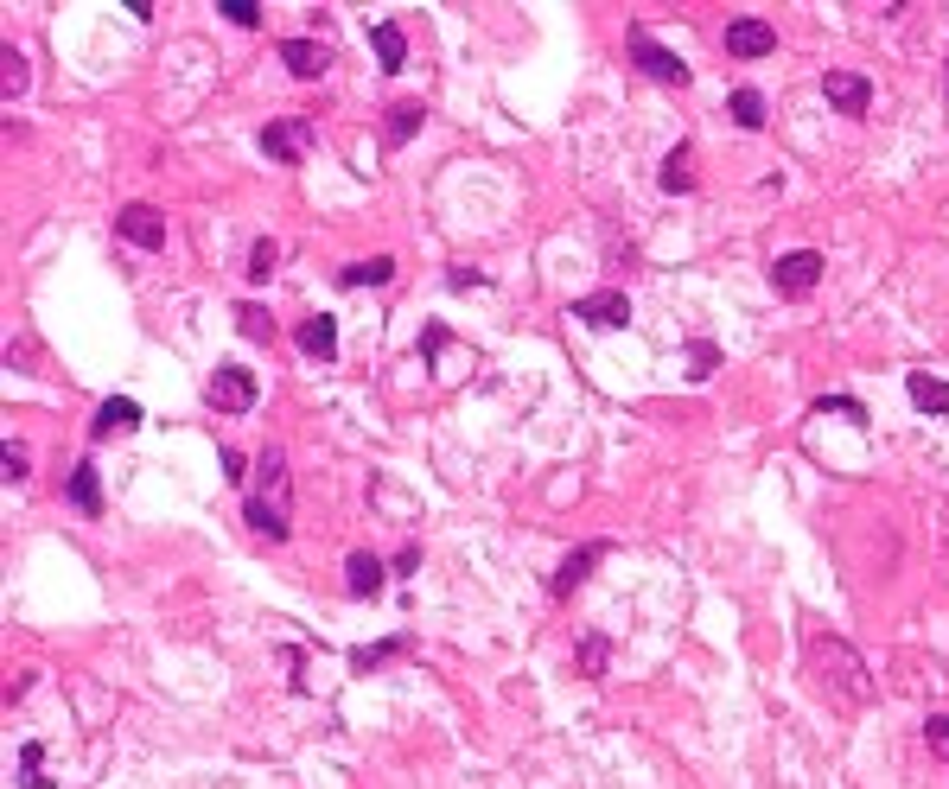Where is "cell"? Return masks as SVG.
Here are the masks:
<instances>
[{
  "mask_svg": "<svg viewBox=\"0 0 949 789\" xmlns=\"http://www.w3.org/2000/svg\"><path fill=\"white\" fill-rule=\"evenodd\" d=\"M262 484L249 490V529L268 535V541H287L293 535V478H287V452L281 446H262Z\"/></svg>",
  "mask_w": 949,
  "mask_h": 789,
  "instance_id": "cell-1",
  "label": "cell"
},
{
  "mask_svg": "<svg viewBox=\"0 0 949 789\" xmlns=\"http://www.w3.org/2000/svg\"><path fill=\"white\" fill-rule=\"evenodd\" d=\"M809 669H816L822 694L841 700V707H867V700H873V675H867V662H860L854 643H841V637H809Z\"/></svg>",
  "mask_w": 949,
  "mask_h": 789,
  "instance_id": "cell-2",
  "label": "cell"
},
{
  "mask_svg": "<svg viewBox=\"0 0 949 789\" xmlns=\"http://www.w3.org/2000/svg\"><path fill=\"white\" fill-rule=\"evenodd\" d=\"M204 395H211L217 414H249L255 395H262V382H255V370H243V363H217V376H211Z\"/></svg>",
  "mask_w": 949,
  "mask_h": 789,
  "instance_id": "cell-3",
  "label": "cell"
},
{
  "mask_svg": "<svg viewBox=\"0 0 949 789\" xmlns=\"http://www.w3.org/2000/svg\"><path fill=\"white\" fill-rule=\"evenodd\" d=\"M816 280H822V255H816V249H790V255L771 261V287H778L784 300H803V293H816Z\"/></svg>",
  "mask_w": 949,
  "mask_h": 789,
  "instance_id": "cell-4",
  "label": "cell"
},
{
  "mask_svg": "<svg viewBox=\"0 0 949 789\" xmlns=\"http://www.w3.org/2000/svg\"><path fill=\"white\" fill-rule=\"evenodd\" d=\"M631 58H637V64H644V77H657V83H676V90H682V83H688V64L676 58V51H663V45H657V39H650V32H644V26H637V32H631Z\"/></svg>",
  "mask_w": 949,
  "mask_h": 789,
  "instance_id": "cell-5",
  "label": "cell"
},
{
  "mask_svg": "<svg viewBox=\"0 0 949 789\" xmlns=\"http://www.w3.org/2000/svg\"><path fill=\"white\" fill-rule=\"evenodd\" d=\"M822 96H828V109H841V115H867L873 109V83L860 77V70H828Z\"/></svg>",
  "mask_w": 949,
  "mask_h": 789,
  "instance_id": "cell-6",
  "label": "cell"
},
{
  "mask_svg": "<svg viewBox=\"0 0 949 789\" xmlns=\"http://www.w3.org/2000/svg\"><path fill=\"white\" fill-rule=\"evenodd\" d=\"M115 236L134 242V249H166V217L153 204H128L122 217H115Z\"/></svg>",
  "mask_w": 949,
  "mask_h": 789,
  "instance_id": "cell-7",
  "label": "cell"
},
{
  "mask_svg": "<svg viewBox=\"0 0 949 789\" xmlns=\"http://www.w3.org/2000/svg\"><path fill=\"white\" fill-rule=\"evenodd\" d=\"M727 51L733 58H771V51H778V26L771 20H727Z\"/></svg>",
  "mask_w": 949,
  "mask_h": 789,
  "instance_id": "cell-8",
  "label": "cell"
},
{
  "mask_svg": "<svg viewBox=\"0 0 949 789\" xmlns=\"http://www.w3.org/2000/svg\"><path fill=\"white\" fill-rule=\"evenodd\" d=\"M574 319L599 325V331H606V325H625V319H631V300H625L618 287H606V293H586V300H574Z\"/></svg>",
  "mask_w": 949,
  "mask_h": 789,
  "instance_id": "cell-9",
  "label": "cell"
},
{
  "mask_svg": "<svg viewBox=\"0 0 949 789\" xmlns=\"http://www.w3.org/2000/svg\"><path fill=\"white\" fill-rule=\"evenodd\" d=\"M599 560H606V541H586V548H574V554H567L561 567H555V580H548V586H555V599H567V592H574V586L586 580V573L599 567Z\"/></svg>",
  "mask_w": 949,
  "mask_h": 789,
  "instance_id": "cell-10",
  "label": "cell"
},
{
  "mask_svg": "<svg viewBox=\"0 0 949 789\" xmlns=\"http://www.w3.org/2000/svg\"><path fill=\"white\" fill-rule=\"evenodd\" d=\"M306 140H313V134H306V121H274V128H262V153H268V160H281V166H293L306 153Z\"/></svg>",
  "mask_w": 949,
  "mask_h": 789,
  "instance_id": "cell-11",
  "label": "cell"
},
{
  "mask_svg": "<svg viewBox=\"0 0 949 789\" xmlns=\"http://www.w3.org/2000/svg\"><path fill=\"white\" fill-rule=\"evenodd\" d=\"M141 427V408H134L128 395H109L96 408V420H90V440H109V433H134Z\"/></svg>",
  "mask_w": 949,
  "mask_h": 789,
  "instance_id": "cell-12",
  "label": "cell"
},
{
  "mask_svg": "<svg viewBox=\"0 0 949 789\" xmlns=\"http://www.w3.org/2000/svg\"><path fill=\"white\" fill-rule=\"evenodd\" d=\"M300 350H306V357H319V363L338 357V325H332V312H313V319L300 325Z\"/></svg>",
  "mask_w": 949,
  "mask_h": 789,
  "instance_id": "cell-13",
  "label": "cell"
},
{
  "mask_svg": "<svg viewBox=\"0 0 949 789\" xmlns=\"http://www.w3.org/2000/svg\"><path fill=\"white\" fill-rule=\"evenodd\" d=\"M421 121H427V109H421V102H395V109H389V121H383V147H408V140L421 134Z\"/></svg>",
  "mask_w": 949,
  "mask_h": 789,
  "instance_id": "cell-14",
  "label": "cell"
},
{
  "mask_svg": "<svg viewBox=\"0 0 949 789\" xmlns=\"http://www.w3.org/2000/svg\"><path fill=\"white\" fill-rule=\"evenodd\" d=\"M344 573H351V580H344V586H351V599H376V592H383V560H376V554H351V560H344Z\"/></svg>",
  "mask_w": 949,
  "mask_h": 789,
  "instance_id": "cell-15",
  "label": "cell"
},
{
  "mask_svg": "<svg viewBox=\"0 0 949 789\" xmlns=\"http://www.w3.org/2000/svg\"><path fill=\"white\" fill-rule=\"evenodd\" d=\"M281 64L293 77H319L332 58H325V45H313V39H281Z\"/></svg>",
  "mask_w": 949,
  "mask_h": 789,
  "instance_id": "cell-16",
  "label": "cell"
},
{
  "mask_svg": "<svg viewBox=\"0 0 949 789\" xmlns=\"http://www.w3.org/2000/svg\"><path fill=\"white\" fill-rule=\"evenodd\" d=\"M370 45H376V58H383V70H402V58H408V39H402V26H395V20L370 26Z\"/></svg>",
  "mask_w": 949,
  "mask_h": 789,
  "instance_id": "cell-17",
  "label": "cell"
},
{
  "mask_svg": "<svg viewBox=\"0 0 949 789\" xmlns=\"http://www.w3.org/2000/svg\"><path fill=\"white\" fill-rule=\"evenodd\" d=\"M344 287H383V280H395V261L389 255H370V261H351V268L338 274Z\"/></svg>",
  "mask_w": 949,
  "mask_h": 789,
  "instance_id": "cell-18",
  "label": "cell"
},
{
  "mask_svg": "<svg viewBox=\"0 0 949 789\" xmlns=\"http://www.w3.org/2000/svg\"><path fill=\"white\" fill-rule=\"evenodd\" d=\"M911 401H918L924 414H949V382H937V376H911Z\"/></svg>",
  "mask_w": 949,
  "mask_h": 789,
  "instance_id": "cell-19",
  "label": "cell"
},
{
  "mask_svg": "<svg viewBox=\"0 0 949 789\" xmlns=\"http://www.w3.org/2000/svg\"><path fill=\"white\" fill-rule=\"evenodd\" d=\"M71 503H77V510H90V516L102 510V484H96V465H77V471H71Z\"/></svg>",
  "mask_w": 949,
  "mask_h": 789,
  "instance_id": "cell-20",
  "label": "cell"
},
{
  "mask_svg": "<svg viewBox=\"0 0 949 789\" xmlns=\"http://www.w3.org/2000/svg\"><path fill=\"white\" fill-rule=\"evenodd\" d=\"M26 77H32V70H26V58H20V51H13V45H7V51H0V96H7V102H13V96H20V90H26Z\"/></svg>",
  "mask_w": 949,
  "mask_h": 789,
  "instance_id": "cell-21",
  "label": "cell"
},
{
  "mask_svg": "<svg viewBox=\"0 0 949 789\" xmlns=\"http://www.w3.org/2000/svg\"><path fill=\"white\" fill-rule=\"evenodd\" d=\"M733 121H739V128H765V96H758V90H733Z\"/></svg>",
  "mask_w": 949,
  "mask_h": 789,
  "instance_id": "cell-22",
  "label": "cell"
},
{
  "mask_svg": "<svg viewBox=\"0 0 949 789\" xmlns=\"http://www.w3.org/2000/svg\"><path fill=\"white\" fill-rule=\"evenodd\" d=\"M663 191H695V172H688V147H676L663 160Z\"/></svg>",
  "mask_w": 949,
  "mask_h": 789,
  "instance_id": "cell-23",
  "label": "cell"
},
{
  "mask_svg": "<svg viewBox=\"0 0 949 789\" xmlns=\"http://www.w3.org/2000/svg\"><path fill=\"white\" fill-rule=\"evenodd\" d=\"M236 319H243V338H255V344H274V319L262 306H236Z\"/></svg>",
  "mask_w": 949,
  "mask_h": 789,
  "instance_id": "cell-24",
  "label": "cell"
},
{
  "mask_svg": "<svg viewBox=\"0 0 949 789\" xmlns=\"http://www.w3.org/2000/svg\"><path fill=\"white\" fill-rule=\"evenodd\" d=\"M274 261H281V242L262 236V242L249 249V280H268V274H274Z\"/></svg>",
  "mask_w": 949,
  "mask_h": 789,
  "instance_id": "cell-25",
  "label": "cell"
},
{
  "mask_svg": "<svg viewBox=\"0 0 949 789\" xmlns=\"http://www.w3.org/2000/svg\"><path fill=\"white\" fill-rule=\"evenodd\" d=\"M688 363H695V370H688V376H695V382H701V376H714V363H720V350H714V344H707V338H695V344H688Z\"/></svg>",
  "mask_w": 949,
  "mask_h": 789,
  "instance_id": "cell-26",
  "label": "cell"
},
{
  "mask_svg": "<svg viewBox=\"0 0 949 789\" xmlns=\"http://www.w3.org/2000/svg\"><path fill=\"white\" fill-rule=\"evenodd\" d=\"M402 650H408V637L376 643V650H351V662H357V669H376V662H389V656H402Z\"/></svg>",
  "mask_w": 949,
  "mask_h": 789,
  "instance_id": "cell-27",
  "label": "cell"
},
{
  "mask_svg": "<svg viewBox=\"0 0 949 789\" xmlns=\"http://www.w3.org/2000/svg\"><path fill=\"white\" fill-rule=\"evenodd\" d=\"M39 764H45V751H39V745H26V751H20V783H26V789H45Z\"/></svg>",
  "mask_w": 949,
  "mask_h": 789,
  "instance_id": "cell-28",
  "label": "cell"
},
{
  "mask_svg": "<svg viewBox=\"0 0 949 789\" xmlns=\"http://www.w3.org/2000/svg\"><path fill=\"white\" fill-rule=\"evenodd\" d=\"M924 745L937 751V758H949V713H937V720H924Z\"/></svg>",
  "mask_w": 949,
  "mask_h": 789,
  "instance_id": "cell-29",
  "label": "cell"
},
{
  "mask_svg": "<svg viewBox=\"0 0 949 789\" xmlns=\"http://www.w3.org/2000/svg\"><path fill=\"white\" fill-rule=\"evenodd\" d=\"M816 414H848V420H867V408H860V401H848V395H822V401H816Z\"/></svg>",
  "mask_w": 949,
  "mask_h": 789,
  "instance_id": "cell-30",
  "label": "cell"
},
{
  "mask_svg": "<svg viewBox=\"0 0 949 789\" xmlns=\"http://www.w3.org/2000/svg\"><path fill=\"white\" fill-rule=\"evenodd\" d=\"M217 13H230L236 26H262V7H255V0H223Z\"/></svg>",
  "mask_w": 949,
  "mask_h": 789,
  "instance_id": "cell-31",
  "label": "cell"
},
{
  "mask_svg": "<svg viewBox=\"0 0 949 789\" xmlns=\"http://www.w3.org/2000/svg\"><path fill=\"white\" fill-rule=\"evenodd\" d=\"M0 465H7V484H13V478H26V446H20V440H7V446H0Z\"/></svg>",
  "mask_w": 949,
  "mask_h": 789,
  "instance_id": "cell-32",
  "label": "cell"
},
{
  "mask_svg": "<svg viewBox=\"0 0 949 789\" xmlns=\"http://www.w3.org/2000/svg\"><path fill=\"white\" fill-rule=\"evenodd\" d=\"M580 662H586V675H599V669H606V643H599V637H586V650H580Z\"/></svg>",
  "mask_w": 949,
  "mask_h": 789,
  "instance_id": "cell-33",
  "label": "cell"
}]
</instances>
